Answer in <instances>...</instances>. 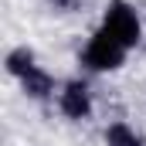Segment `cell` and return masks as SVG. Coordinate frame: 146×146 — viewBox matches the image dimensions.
Here are the masks:
<instances>
[{
  "label": "cell",
  "mask_w": 146,
  "mask_h": 146,
  "mask_svg": "<svg viewBox=\"0 0 146 146\" xmlns=\"http://www.w3.org/2000/svg\"><path fill=\"white\" fill-rule=\"evenodd\" d=\"M106 31H109L119 44H136L139 41V24H136V14L126 7V3H112L109 14H106Z\"/></svg>",
  "instance_id": "6da1fadb"
},
{
  "label": "cell",
  "mask_w": 146,
  "mask_h": 146,
  "mask_svg": "<svg viewBox=\"0 0 146 146\" xmlns=\"http://www.w3.org/2000/svg\"><path fill=\"white\" fill-rule=\"evenodd\" d=\"M122 51H126V44H119L109 31H102L99 37H92V44L85 51V61L92 68H115L122 61Z\"/></svg>",
  "instance_id": "7a4b0ae2"
},
{
  "label": "cell",
  "mask_w": 146,
  "mask_h": 146,
  "mask_svg": "<svg viewBox=\"0 0 146 146\" xmlns=\"http://www.w3.org/2000/svg\"><path fill=\"white\" fill-rule=\"evenodd\" d=\"M61 109L75 115V119H82L85 112H88V95H85V88L82 85H68V92H65V99H61Z\"/></svg>",
  "instance_id": "3957f363"
},
{
  "label": "cell",
  "mask_w": 146,
  "mask_h": 146,
  "mask_svg": "<svg viewBox=\"0 0 146 146\" xmlns=\"http://www.w3.org/2000/svg\"><path fill=\"white\" fill-rule=\"evenodd\" d=\"M109 146H139V136L129 133L126 126H112L109 129Z\"/></svg>",
  "instance_id": "277c9868"
},
{
  "label": "cell",
  "mask_w": 146,
  "mask_h": 146,
  "mask_svg": "<svg viewBox=\"0 0 146 146\" xmlns=\"http://www.w3.org/2000/svg\"><path fill=\"white\" fill-rule=\"evenodd\" d=\"M24 85H27V92H34V95H44V92H48V78L41 72H34V68L24 75Z\"/></svg>",
  "instance_id": "5b68a950"
},
{
  "label": "cell",
  "mask_w": 146,
  "mask_h": 146,
  "mask_svg": "<svg viewBox=\"0 0 146 146\" xmlns=\"http://www.w3.org/2000/svg\"><path fill=\"white\" fill-rule=\"evenodd\" d=\"M7 65H10V72L27 75V72H31V54H27V51H14V54L7 58Z\"/></svg>",
  "instance_id": "8992f818"
}]
</instances>
